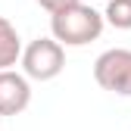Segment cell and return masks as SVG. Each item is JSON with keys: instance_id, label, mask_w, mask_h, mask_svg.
<instances>
[{"instance_id": "5", "label": "cell", "mask_w": 131, "mask_h": 131, "mask_svg": "<svg viewBox=\"0 0 131 131\" xmlns=\"http://www.w3.org/2000/svg\"><path fill=\"white\" fill-rule=\"evenodd\" d=\"M22 41H19V31L9 19L0 16V72H9L16 62L22 59Z\"/></svg>"}, {"instance_id": "7", "label": "cell", "mask_w": 131, "mask_h": 131, "mask_svg": "<svg viewBox=\"0 0 131 131\" xmlns=\"http://www.w3.org/2000/svg\"><path fill=\"white\" fill-rule=\"evenodd\" d=\"M38 3L47 9V13H62V9H69V6H75V3H81V0H38Z\"/></svg>"}, {"instance_id": "1", "label": "cell", "mask_w": 131, "mask_h": 131, "mask_svg": "<svg viewBox=\"0 0 131 131\" xmlns=\"http://www.w3.org/2000/svg\"><path fill=\"white\" fill-rule=\"evenodd\" d=\"M103 22H106L103 13L84 3H75L50 16V31H53V41H59L62 47H84L103 35Z\"/></svg>"}, {"instance_id": "2", "label": "cell", "mask_w": 131, "mask_h": 131, "mask_svg": "<svg viewBox=\"0 0 131 131\" xmlns=\"http://www.w3.org/2000/svg\"><path fill=\"white\" fill-rule=\"evenodd\" d=\"M22 69L25 78H35V81H53L62 69H66V50L62 44L53 38H38L25 47L22 53Z\"/></svg>"}, {"instance_id": "4", "label": "cell", "mask_w": 131, "mask_h": 131, "mask_svg": "<svg viewBox=\"0 0 131 131\" xmlns=\"http://www.w3.org/2000/svg\"><path fill=\"white\" fill-rule=\"evenodd\" d=\"M31 103V84L19 72H0V116H19Z\"/></svg>"}, {"instance_id": "6", "label": "cell", "mask_w": 131, "mask_h": 131, "mask_svg": "<svg viewBox=\"0 0 131 131\" xmlns=\"http://www.w3.org/2000/svg\"><path fill=\"white\" fill-rule=\"evenodd\" d=\"M103 19H106L112 28L128 31V28H131V0H109Z\"/></svg>"}, {"instance_id": "3", "label": "cell", "mask_w": 131, "mask_h": 131, "mask_svg": "<svg viewBox=\"0 0 131 131\" xmlns=\"http://www.w3.org/2000/svg\"><path fill=\"white\" fill-rule=\"evenodd\" d=\"M94 81L109 94L131 97V50L116 47L97 56L94 62Z\"/></svg>"}]
</instances>
